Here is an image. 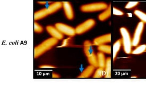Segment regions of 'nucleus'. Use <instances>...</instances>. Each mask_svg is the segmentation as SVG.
I'll use <instances>...</instances> for the list:
<instances>
[{
	"instance_id": "obj_1",
	"label": "nucleus",
	"mask_w": 146,
	"mask_h": 86,
	"mask_svg": "<svg viewBox=\"0 0 146 86\" xmlns=\"http://www.w3.org/2000/svg\"><path fill=\"white\" fill-rule=\"evenodd\" d=\"M58 40L54 37H50L43 41L42 43L36 47L34 49V57L37 58L44 53L50 50L58 44Z\"/></svg>"
},
{
	"instance_id": "obj_2",
	"label": "nucleus",
	"mask_w": 146,
	"mask_h": 86,
	"mask_svg": "<svg viewBox=\"0 0 146 86\" xmlns=\"http://www.w3.org/2000/svg\"><path fill=\"white\" fill-rule=\"evenodd\" d=\"M120 33L122 37V42L123 49L124 52L127 54H130L132 53V39L128 30L124 27H122L119 29Z\"/></svg>"
},
{
	"instance_id": "obj_3",
	"label": "nucleus",
	"mask_w": 146,
	"mask_h": 86,
	"mask_svg": "<svg viewBox=\"0 0 146 86\" xmlns=\"http://www.w3.org/2000/svg\"><path fill=\"white\" fill-rule=\"evenodd\" d=\"M108 5L104 2H96L85 4L80 7V10L83 12L90 13L104 11L108 8Z\"/></svg>"
},
{
	"instance_id": "obj_4",
	"label": "nucleus",
	"mask_w": 146,
	"mask_h": 86,
	"mask_svg": "<svg viewBox=\"0 0 146 86\" xmlns=\"http://www.w3.org/2000/svg\"><path fill=\"white\" fill-rule=\"evenodd\" d=\"M96 24L95 21L92 19H89L86 20L84 22L78 25L75 28L77 34H82L92 29Z\"/></svg>"
},
{
	"instance_id": "obj_5",
	"label": "nucleus",
	"mask_w": 146,
	"mask_h": 86,
	"mask_svg": "<svg viewBox=\"0 0 146 86\" xmlns=\"http://www.w3.org/2000/svg\"><path fill=\"white\" fill-rule=\"evenodd\" d=\"M145 23L141 21L137 24V26L135 29L133 36L132 39V43L133 47H137L139 44L141 40L142 32L145 28Z\"/></svg>"
},
{
	"instance_id": "obj_6",
	"label": "nucleus",
	"mask_w": 146,
	"mask_h": 86,
	"mask_svg": "<svg viewBox=\"0 0 146 86\" xmlns=\"http://www.w3.org/2000/svg\"><path fill=\"white\" fill-rule=\"evenodd\" d=\"M55 26L63 35L69 37H72L76 34V29L62 23H56Z\"/></svg>"
},
{
	"instance_id": "obj_7",
	"label": "nucleus",
	"mask_w": 146,
	"mask_h": 86,
	"mask_svg": "<svg viewBox=\"0 0 146 86\" xmlns=\"http://www.w3.org/2000/svg\"><path fill=\"white\" fill-rule=\"evenodd\" d=\"M111 41V34L110 33L106 34L100 37H96L92 42L93 45L96 46L105 45Z\"/></svg>"
},
{
	"instance_id": "obj_8",
	"label": "nucleus",
	"mask_w": 146,
	"mask_h": 86,
	"mask_svg": "<svg viewBox=\"0 0 146 86\" xmlns=\"http://www.w3.org/2000/svg\"><path fill=\"white\" fill-rule=\"evenodd\" d=\"M46 30L52 37H54L58 40L63 39L64 35L58 30L56 26H46Z\"/></svg>"
},
{
	"instance_id": "obj_9",
	"label": "nucleus",
	"mask_w": 146,
	"mask_h": 86,
	"mask_svg": "<svg viewBox=\"0 0 146 86\" xmlns=\"http://www.w3.org/2000/svg\"><path fill=\"white\" fill-rule=\"evenodd\" d=\"M62 4V8L63 9L66 18L70 20H72L74 18V12L71 4L69 2L66 1L63 2Z\"/></svg>"
},
{
	"instance_id": "obj_10",
	"label": "nucleus",
	"mask_w": 146,
	"mask_h": 86,
	"mask_svg": "<svg viewBox=\"0 0 146 86\" xmlns=\"http://www.w3.org/2000/svg\"><path fill=\"white\" fill-rule=\"evenodd\" d=\"M93 45H94L92 42L88 40L85 41L84 43V52L87 58H89L95 54L93 49Z\"/></svg>"
},
{
	"instance_id": "obj_11",
	"label": "nucleus",
	"mask_w": 146,
	"mask_h": 86,
	"mask_svg": "<svg viewBox=\"0 0 146 86\" xmlns=\"http://www.w3.org/2000/svg\"><path fill=\"white\" fill-rule=\"evenodd\" d=\"M62 7L63 4L61 2H55L52 3L50 5H48L47 8H46L48 15L52 14L55 13L56 12L58 11L62 8Z\"/></svg>"
},
{
	"instance_id": "obj_12",
	"label": "nucleus",
	"mask_w": 146,
	"mask_h": 86,
	"mask_svg": "<svg viewBox=\"0 0 146 86\" xmlns=\"http://www.w3.org/2000/svg\"><path fill=\"white\" fill-rule=\"evenodd\" d=\"M96 68L92 65H90L87 67L82 72L80 75L78 77L79 78H87L90 77L94 72Z\"/></svg>"
},
{
	"instance_id": "obj_13",
	"label": "nucleus",
	"mask_w": 146,
	"mask_h": 86,
	"mask_svg": "<svg viewBox=\"0 0 146 86\" xmlns=\"http://www.w3.org/2000/svg\"><path fill=\"white\" fill-rule=\"evenodd\" d=\"M104 77L110 78L111 77V58L108 57L106 59V64L104 67Z\"/></svg>"
},
{
	"instance_id": "obj_14",
	"label": "nucleus",
	"mask_w": 146,
	"mask_h": 86,
	"mask_svg": "<svg viewBox=\"0 0 146 86\" xmlns=\"http://www.w3.org/2000/svg\"><path fill=\"white\" fill-rule=\"evenodd\" d=\"M111 5H110L108 8L104 10L103 11L98 15V19L100 21H104L108 20L111 15Z\"/></svg>"
},
{
	"instance_id": "obj_15",
	"label": "nucleus",
	"mask_w": 146,
	"mask_h": 86,
	"mask_svg": "<svg viewBox=\"0 0 146 86\" xmlns=\"http://www.w3.org/2000/svg\"><path fill=\"white\" fill-rule=\"evenodd\" d=\"M48 15V13L47 10V9L45 8V9H42L40 10H38L37 11L35 12L34 18L35 21H38L45 18Z\"/></svg>"
},
{
	"instance_id": "obj_16",
	"label": "nucleus",
	"mask_w": 146,
	"mask_h": 86,
	"mask_svg": "<svg viewBox=\"0 0 146 86\" xmlns=\"http://www.w3.org/2000/svg\"><path fill=\"white\" fill-rule=\"evenodd\" d=\"M122 45V42L121 39H119L114 43L113 48V53L114 60L115 59L116 57L117 56Z\"/></svg>"
},
{
	"instance_id": "obj_17",
	"label": "nucleus",
	"mask_w": 146,
	"mask_h": 86,
	"mask_svg": "<svg viewBox=\"0 0 146 86\" xmlns=\"http://www.w3.org/2000/svg\"><path fill=\"white\" fill-rule=\"evenodd\" d=\"M98 62V67L104 68L106 64V59L104 55V53L99 52L97 54Z\"/></svg>"
},
{
	"instance_id": "obj_18",
	"label": "nucleus",
	"mask_w": 146,
	"mask_h": 86,
	"mask_svg": "<svg viewBox=\"0 0 146 86\" xmlns=\"http://www.w3.org/2000/svg\"><path fill=\"white\" fill-rule=\"evenodd\" d=\"M98 50L104 53H107V54H111V45H99L97 48Z\"/></svg>"
},
{
	"instance_id": "obj_19",
	"label": "nucleus",
	"mask_w": 146,
	"mask_h": 86,
	"mask_svg": "<svg viewBox=\"0 0 146 86\" xmlns=\"http://www.w3.org/2000/svg\"><path fill=\"white\" fill-rule=\"evenodd\" d=\"M146 51V45H139L135 50L132 51V53L133 54H140Z\"/></svg>"
},
{
	"instance_id": "obj_20",
	"label": "nucleus",
	"mask_w": 146,
	"mask_h": 86,
	"mask_svg": "<svg viewBox=\"0 0 146 86\" xmlns=\"http://www.w3.org/2000/svg\"><path fill=\"white\" fill-rule=\"evenodd\" d=\"M134 14L141 21L146 23V13L139 10H135L134 11Z\"/></svg>"
},
{
	"instance_id": "obj_21",
	"label": "nucleus",
	"mask_w": 146,
	"mask_h": 86,
	"mask_svg": "<svg viewBox=\"0 0 146 86\" xmlns=\"http://www.w3.org/2000/svg\"><path fill=\"white\" fill-rule=\"evenodd\" d=\"M88 60L89 63L90 65L95 68H98V62L97 55L94 54V56L88 58Z\"/></svg>"
},
{
	"instance_id": "obj_22",
	"label": "nucleus",
	"mask_w": 146,
	"mask_h": 86,
	"mask_svg": "<svg viewBox=\"0 0 146 86\" xmlns=\"http://www.w3.org/2000/svg\"><path fill=\"white\" fill-rule=\"evenodd\" d=\"M104 69L102 68L98 67V68L96 70L94 75H93V78H100L104 77Z\"/></svg>"
},
{
	"instance_id": "obj_23",
	"label": "nucleus",
	"mask_w": 146,
	"mask_h": 86,
	"mask_svg": "<svg viewBox=\"0 0 146 86\" xmlns=\"http://www.w3.org/2000/svg\"><path fill=\"white\" fill-rule=\"evenodd\" d=\"M139 2H137V1L129 2L125 5V8L127 9H132L133 8H135L136 6H137Z\"/></svg>"
},
{
	"instance_id": "obj_24",
	"label": "nucleus",
	"mask_w": 146,
	"mask_h": 86,
	"mask_svg": "<svg viewBox=\"0 0 146 86\" xmlns=\"http://www.w3.org/2000/svg\"><path fill=\"white\" fill-rule=\"evenodd\" d=\"M34 31L37 33H40L43 31V28L38 23L34 22Z\"/></svg>"
},
{
	"instance_id": "obj_25",
	"label": "nucleus",
	"mask_w": 146,
	"mask_h": 86,
	"mask_svg": "<svg viewBox=\"0 0 146 86\" xmlns=\"http://www.w3.org/2000/svg\"><path fill=\"white\" fill-rule=\"evenodd\" d=\"M113 13L114 15H119V16H122L124 15V13L122 11H121V10L118 9L117 8L114 7L113 9Z\"/></svg>"
},
{
	"instance_id": "obj_26",
	"label": "nucleus",
	"mask_w": 146,
	"mask_h": 86,
	"mask_svg": "<svg viewBox=\"0 0 146 86\" xmlns=\"http://www.w3.org/2000/svg\"><path fill=\"white\" fill-rule=\"evenodd\" d=\"M70 42H71V37H69L67 38V39H66L62 41V45L60 46V47H68V46L70 45Z\"/></svg>"
},
{
	"instance_id": "obj_27",
	"label": "nucleus",
	"mask_w": 146,
	"mask_h": 86,
	"mask_svg": "<svg viewBox=\"0 0 146 86\" xmlns=\"http://www.w3.org/2000/svg\"><path fill=\"white\" fill-rule=\"evenodd\" d=\"M40 68H43V69H50V68H55L54 66H50V65H42V66H39Z\"/></svg>"
},
{
	"instance_id": "obj_28",
	"label": "nucleus",
	"mask_w": 146,
	"mask_h": 86,
	"mask_svg": "<svg viewBox=\"0 0 146 86\" xmlns=\"http://www.w3.org/2000/svg\"><path fill=\"white\" fill-rule=\"evenodd\" d=\"M52 77L53 78H58L60 77V75L57 74H55V73H53L52 74Z\"/></svg>"
},
{
	"instance_id": "obj_29",
	"label": "nucleus",
	"mask_w": 146,
	"mask_h": 86,
	"mask_svg": "<svg viewBox=\"0 0 146 86\" xmlns=\"http://www.w3.org/2000/svg\"><path fill=\"white\" fill-rule=\"evenodd\" d=\"M38 3L41 4V5H45L47 3V2H38Z\"/></svg>"
}]
</instances>
